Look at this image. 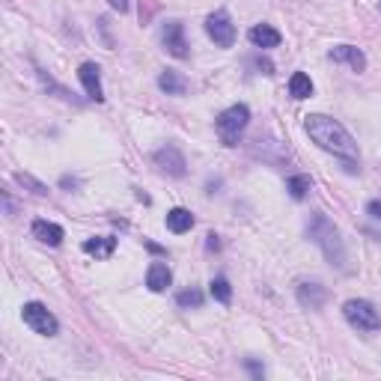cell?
I'll return each instance as SVG.
<instances>
[{
    "label": "cell",
    "mask_w": 381,
    "mask_h": 381,
    "mask_svg": "<svg viewBox=\"0 0 381 381\" xmlns=\"http://www.w3.org/2000/svg\"><path fill=\"white\" fill-rule=\"evenodd\" d=\"M304 128H307L310 140H313L316 146H322L325 152H334L337 158H343V161H355V158H357L355 137L348 134L337 119H330L325 114H310Z\"/></svg>",
    "instance_id": "cell-1"
},
{
    "label": "cell",
    "mask_w": 381,
    "mask_h": 381,
    "mask_svg": "<svg viewBox=\"0 0 381 381\" xmlns=\"http://www.w3.org/2000/svg\"><path fill=\"white\" fill-rule=\"evenodd\" d=\"M307 236L322 247V254L328 256L330 265L346 268V250H343V242H339V229L325 215H313V224L307 227Z\"/></svg>",
    "instance_id": "cell-2"
},
{
    "label": "cell",
    "mask_w": 381,
    "mask_h": 381,
    "mask_svg": "<svg viewBox=\"0 0 381 381\" xmlns=\"http://www.w3.org/2000/svg\"><path fill=\"white\" fill-rule=\"evenodd\" d=\"M250 123V110L247 105H233V107H227L224 114L218 116V137H220V143L224 146H236L238 143V137H242V132L247 128Z\"/></svg>",
    "instance_id": "cell-3"
},
{
    "label": "cell",
    "mask_w": 381,
    "mask_h": 381,
    "mask_svg": "<svg viewBox=\"0 0 381 381\" xmlns=\"http://www.w3.org/2000/svg\"><path fill=\"white\" fill-rule=\"evenodd\" d=\"M343 316H346V322L357 328V330H378L381 328V316H378V310L369 304V301L364 298H352V301H346L343 304Z\"/></svg>",
    "instance_id": "cell-4"
},
{
    "label": "cell",
    "mask_w": 381,
    "mask_h": 381,
    "mask_svg": "<svg viewBox=\"0 0 381 381\" xmlns=\"http://www.w3.org/2000/svg\"><path fill=\"white\" fill-rule=\"evenodd\" d=\"M21 319H24V325L30 330H36V334H42V337H54L60 330L54 313L45 304H39V301H27V304L21 307Z\"/></svg>",
    "instance_id": "cell-5"
},
{
    "label": "cell",
    "mask_w": 381,
    "mask_h": 381,
    "mask_svg": "<svg viewBox=\"0 0 381 381\" xmlns=\"http://www.w3.org/2000/svg\"><path fill=\"white\" fill-rule=\"evenodd\" d=\"M206 33L218 48H233L236 45V24L229 21V15L224 12V9H218V12H212L206 18Z\"/></svg>",
    "instance_id": "cell-6"
},
{
    "label": "cell",
    "mask_w": 381,
    "mask_h": 381,
    "mask_svg": "<svg viewBox=\"0 0 381 381\" xmlns=\"http://www.w3.org/2000/svg\"><path fill=\"white\" fill-rule=\"evenodd\" d=\"M161 39H164V48L167 54H173L176 60H185L188 51V39H185V24L182 21H167L161 30Z\"/></svg>",
    "instance_id": "cell-7"
},
{
    "label": "cell",
    "mask_w": 381,
    "mask_h": 381,
    "mask_svg": "<svg viewBox=\"0 0 381 381\" xmlns=\"http://www.w3.org/2000/svg\"><path fill=\"white\" fill-rule=\"evenodd\" d=\"M152 161H155V167L161 170V173L176 176V179H179V176H185V167H188V164H185V155L179 152L176 146H164V149H158Z\"/></svg>",
    "instance_id": "cell-8"
},
{
    "label": "cell",
    "mask_w": 381,
    "mask_h": 381,
    "mask_svg": "<svg viewBox=\"0 0 381 381\" xmlns=\"http://www.w3.org/2000/svg\"><path fill=\"white\" fill-rule=\"evenodd\" d=\"M78 78H81V84L87 89V96L93 98V102H105V93H102V75H98V66L96 63H81L78 69Z\"/></svg>",
    "instance_id": "cell-9"
},
{
    "label": "cell",
    "mask_w": 381,
    "mask_h": 381,
    "mask_svg": "<svg viewBox=\"0 0 381 381\" xmlns=\"http://www.w3.org/2000/svg\"><path fill=\"white\" fill-rule=\"evenodd\" d=\"M330 60L334 63H348L355 69V72H364L366 69V57H364V51L360 48H355V45H337V48H330Z\"/></svg>",
    "instance_id": "cell-10"
},
{
    "label": "cell",
    "mask_w": 381,
    "mask_h": 381,
    "mask_svg": "<svg viewBox=\"0 0 381 381\" xmlns=\"http://www.w3.org/2000/svg\"><path fill=\"white\" fill-rule=\"evenodd\" d=\"M298 301H301V307L322 310L325 301H328V289L319 286V283H301L298 286Z\"/></svg>",
    "instance_id": "cell-11"
},
{
    "label": "cell",
    "mask_w": 381,
    "mask_h": 381,
    "mask_svg": "<svg viewBox=\"0 0 381 381\" xmlns=\"http://www.w3.org/2000/svg\"><path fill=\"white\" fill-rule=\"evenodd\" d=\"M33 238H39L42 245L57 247V245H63L66 233H63V227L51 224V220H36V224H33Z\"/></svg>",
    "instance_id": "cell-12"
},
{
    "label": "cell",
    "mask_w": 381,
    "mask_h": 381,
    "mask_svg": "<svg viewBox=\"0 0 381 381\" xmlns=\"http://www.w3.org/2000/svg\"><path fill=\"white\" fill-rule=\"evenodd\" d=\"M250 42H254L256 48H277L280 45V33L272 27V24H256L250 27Z\"/></svg>",
    "instance_id": "cell-13"
},
{
    "label": "cell",
    "mask_w": 381,
    "mask_h": 381,
    "mask_svg": "<svg viewBox=\"0 0 381 381\" xmlns=\"http://www.w3.org/2000/svg\"><path fill=\"white\" fill-rule=\"evenodd\" d=\"M114 250H116V238H110V236H96L84 242V254H93L96 259L114 256Z\"/></svg>",
    "instance_id": "cell-14"
},
{
    "label": "cell",
    "mask_w": 381,
    "mask_h": 381,
    "mask_svg": "<svg viewBox=\"0 0 381 381\" xmlns=\"http://www.w3.org/2000/svg\"><path fill=\"white\" fill-rule=\"evenodd\" d=\"M170 280H173V274H170V268L164 263H152L146 272V286L152 289V292H164V289L170 286Z\"/></svg>",
    "instance_id": "cell-15"
},
{
    "label": "cell",
    "mask_w": 381,
    "mask_h": 381,
    "mask_svg": "<svg viewBox=\"0 0 381 381\" xmlns=\"http://www.w3.org/2000/svg\"><path fill=\"white\" fill-rule=\"evenodd\" d=\"M190 227H194V215H190L188 209H170V212H167V229H170V233L182 236V233H188Z\"/></svg>",
    "instance_id": "cell-16"
},
{
    "label": "cell",
    "mask_w": 381,
    "mask_h": 381,
    "mask_svg": "<svg viewBox=\"0 0 381 381\" xmlns=\"http://www.w3.org/2000/svg\"><path fill=\"white\" fill-rule=\"evenodd\" d=\"M158 87H161L167 96H185L188 93V81L179 72H173V69L161 72V78H158Z\"/></svg>",
    "instance_id": "cell-17"
},
{
    "label": "cell",
    "mask_w": 381,
    "mask_h": 381,
    "mask_svg": "<svg viewBox=\"0 0 381 381\" xmlns=\"http://www.w3.org/2000/svg\"><path fill=\"white\" fill-rule=\"evenodd\" d=\"M289 96L292 98H310L313 96V81H310V75L295 72L292 78H289Z\"/></svg>",
    "instance_id": "cell-18"
},
{
    "label": "cell",
    "mask_w": 381,
    "mask_h": 381,
    "mask_svg": "<svg viewBox=\"0 0 381 381\" xmlns=\"http://www.w3.org/2000/svg\"><path fill=\"white\" fill-rule=\"evenodd\" d=\"M209 292H212V298L220 301V304H229V301H233V286H229L227 277H215L212 283H209Z\"/></svg>",
    "instance_id": "cell-19"
},
{
    "label": "cell",
    "mask_w": 381,
    "mask_h": 381,
    "mask_svg": "<svg viewBox=\"0 0 381 381\" xmlns=\"http://www.w3.org/2000/svg\"><path fill=\"white\" fill-rule=\"evenodd\" d=\"M310 188H313L310 176H289V179H286V190L292 194V200H304Z\"/></svg>",
    "instance_id": "cell-20"
},
{
    "label": "cell",
    "mask_w": 381,
    "mask_h": 381,
    "mask_svg": "<svg viewBox=\"0 0 381 381\" xmlns=\"http://www.w3.org/2000/svg\"><path fill=\"white\" fill-rule=\"evenodd\" d=\"M15 182H18V185H24V188H30V190H33V194H39V197H45V194H48V188H45L42 182H36V179L30 176V173H15Z\"/></svg>",
    "instance_id": "cell-21"
},
{
    "label": "cell",
    "mask_w": 381,
    "mask_h": 381,
    "mask_svg": "<svg viewBox=\"0 0 381 381\" xmlns=\"http://www.w3.org/2000/svg\"><path fill=\"white\" fill-rule=\"evenodd\" d=\"M176 304L179 307H200V304H203V295H200L197 289H185V292L176 295Z\"/></svg>",
    "instance_id": "cell-22"
},
{
    "label": "cell",
    "mask_w": 381,
    "mask_h": 381,
    "mask_svg": "<svg viewBox=\"0 0 381 381\" xmlns=\"http://www.w3.org/2000/svg\"><path fill=\"white\" fill-rule=\"evenodd\" d=\"M366 212H369V215H373L375 220H381V200H373V203H369V206H366Z\"/></svg>",
    "instance_id": "cell-23"
},
{
    "label": "cell",
    "mask_w": 381,
    "mask_h": 381,
    "mask_svg": "<svg viewBox=\"0 0 381 381\" xmlns=\"http://www.w3.org/2000/svg\"><path fill=\"white\" fill-rule=\"evenodd\" d=\"M110 6L116 9V12H128V0H107Z\"/></svg>",
    "instance_id": "cell-24"
}]
</instances>
